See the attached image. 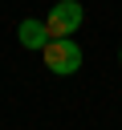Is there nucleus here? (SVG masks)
Masks as SVG:
<instances>
[{"label":"nucleus","mask_w":122,"mask_h":130,"mask_svg":"<svg viewBox=\"0 0 122 130\" xmlns=\"http://www.w3.org/2000/svg\"><path fill=\"white\" fill-rule=\"evenodd\" d=\"M45 24H49V32H53V37H73V32L85 24V8H81L77 0H57V4L49 8Z\"/></svg>","instance_id":"obj_2"},{"label":"nucleus","mask_w":122,"mask_h":130,"mask_svg":"<svg viewBox=\"0 0 122 130\" xmlns=\"http://www.w3.org/2000/svg\"><path fill=\"white\" fill-rule=\"evenodd\" d=\"M49 24H45V16H24L20 24H16V41H20V49H28V53H41L45 45H49Z\"/></svg>","instance_id":"obj_3"},{"label":"nucleus","mask_w":122,"mask_h":130,"mask_svg":"<svg viewBox=\"0 0 122 130\" xmlns=\"http://www.w3.org/2000/svg\"><path fill=\"white\" fill-rule=\"evenodd\" d=\"M41 61L53 77H73L81 69V45L73 37H49V45L41 49Z\"/></svg>","instance_id":"obj_1"},{"label":"nucleus","mask_w":122,"mask_h":130,"mask_svg":"<svg viewBox=\"0 0 122 130\" xmlns=\"http://www.w3.org/2000/svg\"><path fill=\"white\" fill-rule=\"evenodd\" d=\"M118 65H122V49H118Z\"/></svg>","instance_id":"obj_4"}]
</instances>
